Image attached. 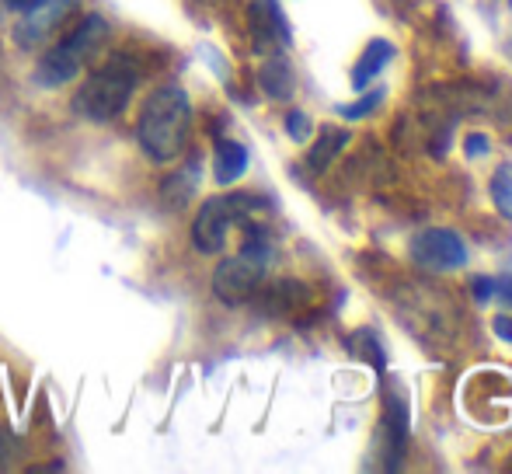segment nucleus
<instances>
[{
  "label": "nucleus",
  "mask_w": 512,
  "mask_h": 474,
  "mask_svg": "<svg viewBox=\"0 0 512 474\" xmlns=\"http://www.w3.org/2000/svg\"><path fill=\"white\" fill-rule=\"evenodd\" d=\"M192 133V102L178 84H164L143 102L140 119H136V136L147 150L150 161L171 164L189 147Z\"/></svg>",
  "instance_id": "1"
},
{
  "label": "nucleus",
  "mask_w": 512,
  "mask_h": 474,
  "mask_svg": "<svg viewBox=\"0 0 512 474\" xmlns=\"http://www.w3.org/2000/svg\"><path fill=\"white\" fill-rule=\"evenodd\" d=\"M140 84V70L129 56H112L102 67H95L88 74V81L77 88L74 95V112L81 119L91 122H112L129 109Z\"/></svg>",
  "instance_id": "2"
},
{
  "label": "nucleus",
  "mask_w": 512,
  "mask_h": 474,
  "mask_svg": "<svg viewBox=\"0 0 512 474\" xmlns=\"http://www.w3.org/2000/svg\"><path fill=\"white\" fill-rule=\"evenodd\" d=\"M105 39H108L105 18H98V14L81 18L60 42H53L46 49V56L35 67V84H42V88H63V84H70L84 70V63L102 49Z\"/></svg>",
  "instance_id": "3"
},
{
  "label": "nucleus",
  "mask_w": 512,
  "mask_h": 474,
  "mask_svg": "<svg viewBox=\"0 0 512 474\" xmlns=\"http://www.w3.org/2000/svg\"><path fill=\"white\" fill-rule=\"evenodd\" d=\"M272 262V244L265 231H248V241L237 251L234 258L216 265L213 272V293L223 300V304H244V300L255 297V290L262 286L265 272H269Z\"/></svg>",
  "instance_id": "4"
},
{
  "label": "nucleus",
  "mask_w": 512,
  "mask_h": 474,
  "mask_svg": "<svg viewBox=\"0 0 512 474\" xmlns=\"http://www.w3.org/2000/svg\"><path fill=\"white\" fill-rule=\"evenodd\" d=\"M262 199L251 192H227V196H213L199 206L196 220H192V244L203 255H220L223 244L230 237V227L248 224L258 213Z\"/></svg>",
  "instance_id": "5"
},
{
  "label": "nucleus",
  "mask_w": 512,
  "mask_h": 474,
  "mask_svg": "<svg viewBox=\"0 0 512 474\" xmlns=\"http://www.w3.org/2000/svg\"><path fill=\"white\" fill-rule=\"evenodd\" d=\"M411 258H415V265H422V269L453 272L467 262V244L460 241V234L432 227V231L411 237Z\"/></svg>",
  "instance_id": "6"
},
{
  "label": "nucleus",
  "mask_w": 512,
  "mask_h": 474,
  "mask_svg": "<svg viewBox=\"0 0 512 474\" xmlns=\"http://www.w3.org/2000/svg\"><path fill=\"white\" fill-rule=\"evenodd\" d=\"M377 440H380V454H384L380 468L394 471L401 464V454H405V443H408V401L398 391L384 394V415H380Z\"/></svg>",
  "instance_id": "7"
},
{
  "label": "nucleus",
  "mask_w": 512,
  "mask_h": 474,
  "mask_svg": "<svg viewBox=\"0 0 512 474\" xmlns=\"http://www.w3.org/2000/svg\"><path fill=\"white\" fill-rule=\"evenodd\" d=\"M248 25H251V35H255V42L262 49L290 46V21H286L279 0H251Z\"/></svg>",
  "instance_id": "8"
},
{
  "label": "nucleus",
  "mask_w": 512,
  "mask_h": 474,
  "mask_svg": "<svg viewBox=\"0 0 512 474\" xmlns=\"http://www.w3.org/2000/svg\"><path fill=\"white\" fill-rule=\"evenodd\" d=\"M394 42L391 39H370L366 42V49L359 53V60H356V67H352V88L356 91H363V88H370V81H377L380 74H384V67L394 60Z\"/></svg>",
  "instance_id": "9"
},
{
  "label": "nucleus",
  "mask_w": 512,
  "mask_h": 474,
  "mask_svg": "<svg viewBox=\"0 0 512 474\" xmlns=\"http://www.w3.org/2000/svg\"><path fill=\"white\" fill-rule=\"evenodd\" d=\"M248 171V147L237 140H220L213 157V178L220 185H234Z\"/></svg>",
  "instance_id": "10"
},
{
  "label": "nucleus",
  "mask_w": 512,
  "mask_h": 474,
  "mask_svg": "<svg viewBox=\"0 0 512 474\" xmlns=\"http://www.w3.org/2000/svg\"><path fill=\"white\" fill-rule=\"evenodd\" d=\"M199 161H189L182 171H175V175L164 182V189H161V196H164V203H171L175 210H182L185 203H189L192 196H196V189H199Z\"/></svg>",
  "instance_id": "11"
},
{
  "label": "nucleus",
  "mask_w": 512,
  "mask_h": 474,
  "mask_svg": "<svg viewBox=\"0 0 512 474\" xmlns=\"http://www.w3.org/2000/svg\"><path fill=\"white\" fill-rule=\"evenodd\" d=\"M258 84L269 98H290L293 95V70L283 56L265 60V67L258 70Z\"/></svg>",
  "instance_id": "12"
},
{
  "label": "nucleus",
  "mask_w": 512,
  "mask_h": 474,
  "mask_svg": "<svg viewBox=\"0 0 512 474\" xmlns=\"http://www.w3.org/2000/svg\"><path fill=\"white\" fill-rule=\"evenodd\" d=\"M349 143V133L345 129H335V126H324L321 129V136H317V143H314V150L307 154V164H310V171H324L331 161L338 157V150Z\"/></svg>",
  "instance_id": "13"
},
{
  "label": "nucleus",
  "mask_w": 512,
  "mask_h": 474,
  "mask_svg": "<svg viewBox=\"0 0 512 474\" xmlns=\"http://www.w3.org/2000/svg\"><path fill=\"white\" fill-rule=\"evenodd\" d=\"M488 192H492L495 210H499L502 217H506L509 224H512V161H506V164H499V168H495Z\"/></svg>",
  "instance_id": "14"
},
{
  "label": "nucleus",
  "mask_w": 512,
  "mask_h": 474,
  "mask_svg": "<svg viewBox=\"0 0 512 474\" xmlns=\"http://www.w3.org/2000/svg\"><path fill=\"white\" fill-rule=\"evenodd\" d=\"M349 353L366 359L370 366H377V370H384V349H380V339L377 332H370V328H363V332H356L349 339Z\"/></svg>",
  "instance_id": "15"
},
{
  "label": "nucleus",
  "mask_w": 512,
  "mask_h": 474,
  "mask_svg": "<svg viewBox=\"0 0 512 474\" xmlns=\"http://www.w3.org/2000/svg\"><path fill=\"white\" fill-rule=\"evenodd\" d=\"M380 105H384V88H373V91L363 88V95H359L352 105H338V116L349 119V122H359V119L373 116Z\"/></svg>",
  "instance_id": "16"
},
{
  "label": "nucleus",
  "mask_w": 512,
  "mask_h": 474,
  "mask_svg": "<svg viewBox=\"0 0 512 474\" xmlns=\"http://www.w3.org/2000/svg\"><path fill=\"white\" fill-rule=\"evenodd\" d=\"M310 119H307V112H290L286 116V133H290V140H297V143H307L310 140Z\"/></svg>",
  "instance_id": "17"
},
{
  "label": "nucleus",
  "mask_w": 512,
  "mask_h": 474,
  "mask_svg": "<svg viewBox=\"0 0 512 474\" xmlns=\"http://www.w3.org/2000/svg\"><path fill=\"white\" fill-rule=\"evenodd\" d=\"M471 293L478 304H488L495 297V276H474L471 279Z\"/></svg>",
  "instance_id": "18"
},
{
  "label": "nucleus",
  "mask_w": 512,
  "mask_h": 474,
  "mask_svg": "<svg viewBox=\"0 0 512 474\" xmlns=\"http://www.w3.org/2000/svg\"><path fill=\"white\" fill-rule=\"evenodd\" d=\"M42 4H46V0H4V7L14 14H32V11H39Z\"/></svg>",
  "instance_id": "19"
},
{
  "label": "nucleus",
  "mask_w": 512,
  "mask_h": 474,
  "mask_svg": "<svg viewBox=\"0 0 512 474\" xmlns=\"http://www.w3.org/2000/svg\"><path fill=\"white\" fill-rule=\"evenodd\" d=\"M492 328H495V335H499L502 342H512V314H499Z\"/></svg>",
  "instance_id": "20"
},
{
  "label": "nucleus",
  "mask_w": 512,
  "mask_h": 474,
  "mask_svg": "<svg viewBox=\"0 0 512 474\" xmlns=\"http://www.w3.org/2000/svg\"><path fill=\"white\" fill-rule=\"evenodd\" d=\"M485 147H488V140L481 133L467 136V154H471V157H481V154H485Z\"/></svg>",
  "instance_id": "21"
},
{
  "label": "nucleus",
  "mask_w": 512,
  "mask_h": 474,
  "mask_svg": "<svg viewBox=\"0 0 512 474\" xmlns=\"http://www.w3.org/2000/svg\"><path fill=\"white\" fill-rule=\"evenodd\" d=\"M495 297H502L512 304V276H495Z\"/></svg>",
  "instance_id": "22"
}]
</instances>
